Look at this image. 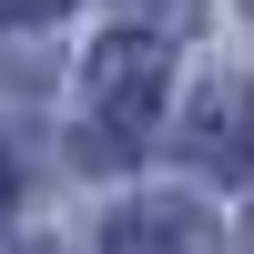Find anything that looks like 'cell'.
<instances>
[{
	"instance_id": "3",
	"label": "cell",
	"mask_w": 254,
	"mask_h": 254,
	"mask_svg": "<svg viewBox=\"0 0 254 254\" xmlns=\"http://www.w3.org/2000/svg\"><path fill=\"white\" fill-rule=\"evenodd\" d=\"M102 254H214V224L193 203H132V214H112Z\"/></svg>"
},
{
	"instance_id": "4",
	"label": "cell",
	"mask_w": 254,
	"mask_h": 254,
	"mask_svg": "<svg viewBox=\"0 0 254 254\" xmlns=\"http://www.w3.org/2000/svg\"><path fill=\"white\" fill-rule=\"evenodd\" d=\"M51 10H71V0H0V31H20V20H51Z\"/></svg>"
},
{
	"instance_id": "2",
	"label": "cell",
	"mask_w": 254,
	"mask_h": 254,
	"mask_svg": "<svg viewBox=\"0 0 254 254\" xmlns=\"http://www.w3.org/2000/svg\"><path fill=\"white\" fill-rule=\"evenodd\" d=\"M183 153L203 173H254V81H214L183 112Z\"/></svg>"
},
{
	"instance_id": "5",
	"label": "cell",
	"mask_w": 254,
	"mask_h": 254,
	"mask_svg": "<svg viewBox=\"0 0 254 254\" xmlns=\"http://www.w3.org/2000/svg\"><path fill=\"white\" fill-rule=\"evenodd\" d=\"M0 224H10V153H0Z\"/></svg>"
},
{
	"instance_id": "1",
	"label": "cell",
	"mask_w": 254,
	"mask_h": 254,
	"mask_svg": "<svg viewBox=\"0 0 254 254\" xmlns=\"http://www.w3.org/2000/svg\"><path fill=\"white\" fill-rule=\"evenodd\" d=\"M163 92H173V41L163 31H112L92 51V112H102V132L142 142L163 122Z\"/></svg>"
},
{
	"instance_id": "6",
	"label": "cell",
	"mask_w": 254,
	"mask_h": 254,
	"mask_svg": "<svg viewBox=\"0 0 254 254\" xmlns=\"http://www.w3.org/2000/svg\"><path fill=\"white\" fill-rule=\"evenodd\" d=\"M244 254H254V234H244Z\"/></svg>"
}]
</instances>
